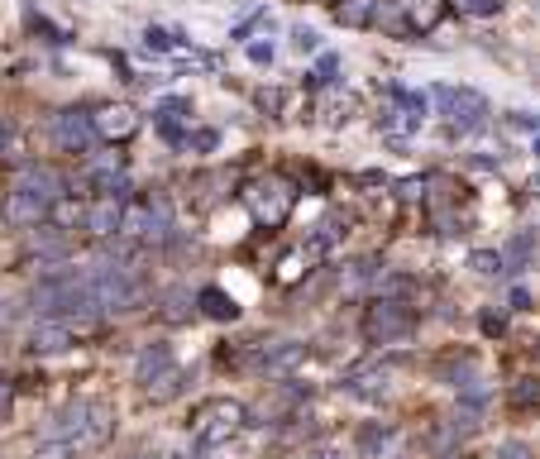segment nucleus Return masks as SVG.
I'll use <instances>...</instances> for the list:
<instances>
[{
  "mask_svg": "<svg viewBox=\"0 0 540 459\" xmlns=\"http://www.w3.org/2000/svg\"><path fill=\"white\" fill-rule=\"evenodd\" d=\"M10 402H15V388H10V383H5V378H0V416L10 412Z\"/></svg>",
  "mask_w": 540,
  "mask_h": 459,
  "instance_id": "nucleus-41",
  "label": "nucleus"
},
{
  "mask_svg": "<svg viewBox=\"0 0 540 459\" xmlns=\"http://www.w3.org/2000/svg\"><path fill=\"white\" fill-rule=\"evenodd\" d=\"M144 44L158 48V53H168V48H182V44H187V34H182V29H163V24H153L149 34H144Z\"/></svg>",
  "mask_w": 540,
  "mask_h": 459,
  "instance_id": "nucleus-26",
  "label": "nucleus"
},
{
  "mask_svg": "<svg viewBox=\"0 0 540 459\" xmlns=\"http://www.w3.org/2000/svg\"><path fill=\"white\" fill-rule=\"evenodd\" d=\"M139 130V115H134V106H101L96 110V134L101 139H110V144H120V139H130V134Z\"/></svg>",
  "mask_w": 540,
  "mask_h": 459,
  "instance_id": "nucleus-12",
  "label": "nucleus"
},
{
  "mask_svg": "<svg viewBox=\"0 0 540 459\" xmlns=\"http://www.w3.org/2000/svg\"><path fill=\"white\" fill-rule=\"evenodd\" d=\"M91 416H96V402H67L63 412L53 416L48 436L67 440V445H82V436H87V426H91Z\"/></svg>",
  "mask_w": 540,
  "mask_h": 459,
  "instance_id": "nucleus-7",
  "label": "nucleus"
},
{
  "mask_svg": "<svg viewBox=\"0 0 540 459\" xmlns=\"http://www.w3.org/2000/svg\"><path fill=\"white\" fill-rule=\"evenodd\" d=\"M163 373H173V345H163V340H153L144 350L134 354V383H158Z\"/></svg>",
  "mask_w": 540,
  "mask_h": 459,
  "instance_id": "nucleus-9",
  "label": "nucleus"
},
{
  "mask_svg": "<svg viewBox=\"0 0 540 459\" xmlns=\"http://www.w3.org/2000/svg\"><path fill=\"white\" fill-rule=\"evenodd\" d=\"M244 407H239L235 397H216L211 407H201L196 416V445L201 450H211V445H225L230 436H239V426H244Z\"/></svg>",
  "mask_w": 540,
  "mask_h": 459,
  "instance_id": "nucleus-2",
  "label": "nucleus"
},
{
  "mask_svg": "<svg viewBox=\"0 0 540 459\" xmlns=\"http://www.w3.org/2000/svg\"><path fill=\"white\" fill-rule=\"evenodd\" d=\"M531 187H536V192H540V173H536V177H531Z\"/></svg>",
  "mask_w": 540,
  "mask_h": 459,
  "instance_id": "nucleus-45",
  "label": "nucleus"
},
{
  "mask_svg": "<svg viewBox=\"0 0 540 459\" xmlns=\"http://www.w3.org/2000/svg\"><path fill=\"white\" fill-rule=\"evenodd\" d=\"M378 283V263H349L345 268V292H364Z\"/></svg>",
  "mask_w": 540,
  "mask_h": 459,
  "instance_id": "nucleus-22",
  "label": "nucleus"
},
{
  "mask_svg": "<svg viewBox=\"0 0 540 459\" xmlns=\"http://www.w3.org/2000/svg\"><path fill=\"white\" fill-rule=\"evenodd\" d=\"M311 459H340V455H330V450H325V455H311Z\"/></svg>",
  "mask_w": 540,
  "mask_h": 459,
  "instance_id": "nucleus-44",
  "label": "nucleus"
},
{
  "mask_svg": "<svg viewBox=\"0 0 540 459\" xmlns=\"http://www.w3.org/2000/svg\"><path fill=\"white\" fill-rule=\"evenodd\" d=\"M177 388H182V378H177V369H173V373H163V378L153 383L149 397H153V402H168V397H177Z\"/></svg>",
  "mask_w": 540,
  "mask_h": 459,
  "instance_id": "nucleus-30",
  "label": "nucleus"
},
{
  "mask_svg": "<svg viewBox=\"0 0 540 459\" xmlns=\"http://www.w3.org/2000/svg\"><path fill=\"white\" fill-rule=\"evenodd\" d=\"M531 254H536V235H531V230H521L517 240H512V249H507V259H512V268H526Z\"/></svg>",
  "mask_w": 540,
  "mask_h": 459,
  "instance_id": "nucleus-27",
  "label": "nucleus"
},
{
  "mask_svg": "<svg viewBox=\"0 0 540 459\" xmlns=\"http://www.w3.org/2000/svg\"><path fill=\"white\" fill-rule=\"evenodd\" d=\"M216 144H220V134H216V130H192L182 149H192V153H216Z\"/></svg>",
  "mask_w": 540,
  "mask_h": 459,
  "instance_id": "nucleus-28",
  "label": "nucleus"
},
{
  "mask_svg": "<svg viewBox=\"0 0 540 459\" xmlns=\"http://www.w3.org/2000/svg\"><path fill=\"white\" fill-rule=\"evenodd\" d=\"M244 206H249V216L259 220L263 230H273V225H282L292 216V182L287 177H259V182L244 187Z\"/></svg>",
  "mask_w": 540,
  "mask_h": 459,
  "instance_id": "nucleus-1",
  "label": "nucleus"
},
{
  "mask_svg": "<svg viewBox=\"0 0 540 459\" xmlns=\"http://www.w3.org/2000/svg\"><path fill=\"white\" fill-rule=\"evenodd\" d=\"M87 230L91 235H115V230H125V206L115 197H101V201H91V211H87Z\"/></svg>",
  "mask_w": 540,
  "mask_h": 459,
  "instance_id": "nucleus-13",
  "label": "nucleus"
},
{
  "mask_svg": "<svg viewBox=\"0 0 540 459\" xmlns=\"http://www.w3.org/2000/svg\"><path fill=\"white\" fill-rule=\"evenodd\" d=\"M278 278H282V283H297V278H302V259H282Z\"/></svg>",
  "mask_w": 540,
  "mask_h": 459,
  "instance_id": "nucleus-39",
  "label": "nucleus"
},
{
  "mask_svg": "<svg viewBox=\"0 0 540 459\" xmlns=\"http://www.w3.org/2000/svg\"><path fill=\"white\" fill-rule=\"evenodd\" d=\"M335 72H340V58H335V53H325L321 63H316V72H311V82H316V87H330V82H335Z\"/></svg>",
  "mask_w": 540,
  "mask_h": 459,
  "instance_id": "nucleus-31",
  "label": "nucleus"
},
{
  "mask_svg": "<svg viewBox=\"0 0 540 459\" xmlns=\"http://www.w3.org/2000/svg\"><path fill=\"white\" fill-rule=\"evenodd\" d=\"M493 459H531V450H526V445H517V440H507V445H497Z\"/></svg>",
  "mask_w": 540,
  "mask_h": 459,
  "instance_id": "nucleus-38",
  "label": "nucleus"
},
{
  "mask_svg": "<svg viewBox=\"0 0 540 459\" xmlns=\"http://www.w3.org/2000/svg\"><path fill=\"white\" fill-rule=\"evenodd\" d=\"M316 44H321V34H316L311 24H297V29H292V48H302V53H316Z\"/></svg>",
  "mask_w": 540,
  "mask_h": 459,
  "instance_id": "nucleus-33",
  "label": "nucleus"
},
{
  "mask_svg": "<svg viewBox=\"0 0 540 459\" xmlns=\"http://www.w3.org/2000/svg\"><path fill=\"white\" fill-rule=\"evenodd\" d=\"M67 345H72V330L58 326V321H48V326L34 330V350L39 354H58V350H67Z\"/></svg>",
  "mask_w": 540,
  "mask_h": 459,
  "instance_id": "nucleus-20",
  "label": "nucleus"
},
{
  "mask_svg": "<svg viewBox=\"0 0 540 459\" xmlns=\"http://www.w3.org/2000/svg\"><path fill=\"white\" fill-rule=\"evenodd\" d=\"M53 144L67 153H82L96 144V115L87 110H63L58 120H53Z\"/></svg>",
  "mask_w": 540,
  "mask_h": 459,
  "instance_id": "nucleus-5",
  "label": "nucleus"
},
{
  "mask_svg": "<svg viewBox=\"0 0 540 459\" xmlns=\"http://www.w3.org/2000/svg\"><path fill=\"white\" fill-rule=\"evenodd\" d=\"M130 459H153V455H149V450H139V455H130Z\"/></svg>",
  "mask_w": 540,
  "mask_h": 459,
  "instance_id": "nucleus-43",
  "label": "nucleus"
},
{
  "mask_svg": "<svg viewBox=\"0 0 540 459\" xmlns=\"http://www.w3.org/2000/svg\"><path fill=\"white\" fill-rule=\"evenodd\" d=\"M459 15H497L502 10V0H450Z\"/></svg>",
  "mask_w": 540,
  "mask_h": 459,
  "instance_id": "nucleus-29",
  "label": "nucleus"
},
{
  "mask_svg": "<svg viewBox=\"0 0 540 459\" xmlns=\"http://www.w3.org/2000/svg\"><path fill=\"white\" fill-rule=\"evenodd\" d=\"M335 15H340V24L359 29V24H368L373 15H378V0H340V5H335Z\"/></svg>",
  "mask_w": 540,
  "mask_h": 459,
  "instance_id": "nucleus-21",
  "label": "nucleus"
},
{
  "mask_svg": "<svg viewBox=\"0 0 540 459\" xmlns=\"http://www.w3.org/2000/svg\"><path fill=\"white\" fill-rule=\"evenodd\" d=\"M359 455L364 459H402V431L397 426H383V421H373L359 431Z\"/></svg>",
  "mask_w": 540,
  "mask_h": 459,
  "instance_id": "nucleus-8",
  "label": "nucleus"
},
{
  "mask_svg": "<svg viewBox=\"0 0 540 459\" xmlns=\"http://www.w3.org/2000/svg\"><path fill=\"white\" fill-rule=\"evenodd\" d=\"M306 359V345L302 340H273V345H263L254 354V369L268 373V378H282V373H292L297 364Z\"/></svg>",
  "mask_w": 540,
  "mask_h": 459,
  "instance_id": "nucleus-6",
  "label": "nucleus"
},
{
  "mask_svg": "<svg viewBox=\"0 0 540 459\" xmlns=\"http://www.w3.org/2000/svg\"><path fill=\"white\" fill-rule=\"evenodd\" d=\"M106 440H110V412H106V407H96V416H91L87 436H82V445H77V450H91V445H106Z\"/></svg>",
  "mask_w": 540,
  "mask_h": 459,
  "instance_id": "nucleus-25",
  "label": "nucleus"
},
{
  "mask_svg": "<svg viewBox=\"0 0 540 459\" xmlns=\"http://www.w3.org/2000/svg\"><path fill=\"white\" fill-rule=\"evenodd\" d=\"M187 115H192V106L177 96V101H163L158 106V134L168 139V144H187Z\"/></svg>",
  "mask_w": 540,
  "mask_h": 459,
  "instance_id": "nucleus-14",
  "label": "nucleus"
},
{
  "mask_svg": "<svg viewBox=\"0 0 540 459\" xmlns=\"http://www.w3.org/2000/svg\"><path fill=\"white\" fill-rule=\"evenodd\" d=\"M187 302H192L187 292H168V297H163V316H168V321H182V316H187Z\"/></svg>",
  "mask_w": 540,
  "mask_h": 459,
  "instance_id": "nucleus-34",
  "label": "nucleus"
},
{
  "mask_svg": "<svg viewBox=\"0 0 540 459\" xmlns=\"http://www.w3.org/2000/svg\"><path fill=\"white\" fill-rule=\"evenodd\" d=\"M440 15H445V0H402V20L416 34H431L440 24Z\"/></svg>",
  "mask_w": 540,
  "mask_h": 459,
  "instance_id": "nucleus-15",
  "label": "nucleus"
},
{
  "mask_svg": "<svg viewBox=\"0 0 540 459\" xmlns=\"http://www.w3.org/2000/svg\"><path fill=\"white\" fill-rule=\"evenodd\" d=\"M29 249H34V259H67V249H72V244H67V235L63 230H34V240H29Z\"/></svg>",
  "mask_w": 540,
  "mask_h": 459,
  "instance_id": "nucleus-17",
  "label": "nucleus"
},
{
  "mask_svg": "<svg viewBox=\"0 0 540 459\" xmlns=\"http://www.w3.org/2000/svg\"><path fill=\"white\" fill-rule=\"evenodd\" d=\"M249 58H254V63H273V44H268V39L249 44Z\"/></svg>",
  "mask_w": 540,
  "mask_h": 459,
  "instance_id": "nucleus-40",
  "label": "nucleus"
},
{
  "mask_svg": "<svg viewBox=\"0 0 540 459\" xmlns=\"http://www.w3.org/2000/svg\"><path fill=\"white\" fill-rule=\"evenodd\" d=\"M20 187H29L34 197H44L48 206H58V201L67 197V182L53 168H44V163H29V168H20V177H15Z\"/></svg>",
  "mask_w": 540,
  "mask_h": 459,
  "instance_id": "nucleus-10",
  "label": "nucleus"
},
{
  "mask_svg": "<svg viewBox=\"0 0 540 459\" xmlns=\"http://www.w3.org/2000/svg\"><path fill=\"white\" fill-rule=\"evenodd\" d=\"M512 402H540V383H536V378H521V388H512Z\"/></svg>",
  "mask_w": 540,
  "mask_h": 459,
  "instance_id": "nucleus-37",
  "label": "nucleus"
},
{
  "mask_svg": "<svg viewBox=\"0 0 540 459\" xmlns=\"http://www.w3.org/2000/svg\"><path fill=\"white\" fill-rule=\"evenodd\" d=\"M87 211H91V206L63 197L58 206H53V220H58V230H72V225H82V220H87Z\"/></svg>",
  "mask_w": 540,
  "mask_h": 459,
  "instance_id": "nucleus-24",
  "label": "nucleus"
},
{
  "mask_svg": "<svg viewBox=\"0 0 540 459\" xmlns=\"http://www.w3.org/2000/svg\"><path fill=\"white\" fill-rule=\"evenodd\" d=\"M407 311L397 302H373L364 311V340L368 345H392V340H402L407 335Z\"/></svg>",
  "mask_w": 540,
  "mask_h": 459,
  "instance_id": "nucleus-4",
  "label": "nucleus"
},
{
  "mask_svg": "<svg viewBox=\"0 0 540 459\" xmlns=\"http://www.w3.org/2000/svg\"><path fill=\"white\" fill-rule=\"evenodd\" d=\"M435 106L454 130H478L488 120V96H478L469 87H435Z\"/></svg>",
  "mask_w": 540,
  "mask_h": 459,
  "instance_id": "nucleus-3",
  "label": "nucleus"
},
{
  "mask_svg": "<svg viewBox=\"0 0 540 459\" xmlns=\"http://www.w3.org/2000/svg\"><path fill=\"white\" fill-rule=\"evenodd\" d=\"M388 115H392V120H388V134H411L416 125H421V101H416V96H402V101H397Z\"/></svg>",
  "mask_w": 540,
  "mask_h": 459,
  "instance_id": "nucleus-19",
  "label": "nucleus"
},
{
  "mask_svg": "<svg viewBox=\"0 0 540 459\" xmlns=\"http://www.w3.org/2000/svg\"><path fill=\"white\" fill-rule=\"evenodd\" d=\"M48 211H53V206H48L44 197H34L29 187H20V182H15V192L5 197V220H10V225H39Z\"/></svg>",
  "mask_w": 540,
  "mask_h": 459,
  "instance_id": "nucleus-11",
  "label": "nucleus"
},
{
  "mask_svg": "<svg viewBox=\"0 0 540 459\" xmlns=\"http://www.w3.org/2000/svg\"><path fill=\"white\" fill-rule=\"evenodd\" d=\"M335 5H340V0H335Z\"/></svg>",
  "mask_w": 540,
  "mask_h": 459,
  "instance_id": "nucleus-46",
  "label": "nucleus"
},
{
  "mask_svg": "<svg viewBox=\"0 0 540 459\" xmlns=\"http://www.w3.org/2000/svg\"><path fill=\"white\" fill-rule=\"evenodd\" d=\"M10 139H15V130H10V125H5V120H0V158H5V153H10Z\"/></svg>",
  "mask_w": 540,
  "mask_h": 459,
  "instance_id": "nucleus-42",
  "label": "nucleus"
},
{
  "mask_svg": "<svg viewBox=\"0 0 540 459\" xmlns=\"http://www.w3.org/2000/svg\"><path fill=\"white\" fill-rule=\"evenodd\" d=\"M72 455H77V445H67V440H48L34 459H72Z\"/></svg>",
  "mask_w": 540,
  "mask_h": 459,
  "instance_id": "nucleus-36",
  "label": "nucleus"
},
{
  "mask_svg": "<svg viewBox=\"0 0 540 459\" xmlns=\"http://www.w3.org/2000/svg\"><path fill=\"white\" fill-rule=\"evenodd\" d=\"M196 302H201V311H206V316H216V321H235V316H239L235 297H230L225 287H206Z\"/></svg>",
  "mask_w": 540,
  "mask_h": 459,
  "instance_id": "nucleus-18",
  "label": "nucleus"
},
{
  "mask_svg": "<svg viewBox=\"0 0 540 459\" xmlns=\"http://www.w3.org/2000/svg\"><path fill=\"white\" fill-rule=\"evenodd\" d=\"M469 268H474V273H483V278H493L497 268H502V259H497V254H488V249H483V254H474V259H469Z\"/></svg>",
  "mask_w": 540,
  "mask_h": 459,
  "instance_id": "nucleus-35",
  "label": "nucleus"
},
{
  "mask_svg": "<svg viewBox=\"0 0 540 459\" xmlns=\"http://www.w3.org/2000/svg\"><path fill=\"white\" fill-rule=\"evenodd\" d=\"M91 182L120 192V187H125V163H120V153H96V158H91Z\"/></svg>",
  "mask_w": 540,
  "mask_h": 459,
  "instance_id": "nucleus-16",
  "label": "nucleus"
},
{
  "mask_svg": "<svg viewBox=\"0 0 540 459\" xmlns=\"http://www.w3.org/2000/svg\"><path fill=\"white\" fill-rule=\"evenodd\" d=\"M282 101H287V96H282L278 87H259V91H254V106H259V110H268V115H278V110H282Z\"/></svg>",
  "mask_w": 540,
  "mask_h": 459,
  "instance_id": "nucleus-32",
  "label": "nucleus"
},
{
  "mask_svg": "<svg viewBox=\"0 0 540 459\" xmlns=\"http://www.w3.org/2000/svg\"><path fill=\"white\" fill-rule=\"evenodd\" d=\"M388 378H392V369H368V373H359V378H354V393L383 397V393H388Z\"/></svg>",
  "mask_w": 540,
  "mask_h": 459,
  "instance_id": "nucleus-23",
  "label": "nucleus"
}]
</instances>
